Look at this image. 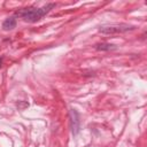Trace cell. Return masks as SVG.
<instances>
[{"label": "cell", "mask_w": 147, "mask_h": 147, "mask_svg": "<svg viewBox=\"0 0 147 147\" xmlns=\"http://www.w3.org/2000/svg\"><path fill=\"white\" fill-rule=\"evenodd\" d=\"M69 126L74 137L80 132V116L79 113L74 108L69 110Z\"/></svg>", "instance_id": "cell-3"}, {"label": "cell", "mask_w": 147, "mask_h": 147, "mask_svg": "<svg viewBox=\"0 0 147 147\" xmlns=\"http://www.w3.org/2000/svg\"><path fill=\"white\" fill-rule=\"evenodd\" d=\"M94 48L100 52H110V51L117 49V46L114 44H110V42H100V44H95Z\"/></svg>", "instance_id": "cell-5"}, {"label": "cell", "mask_w": 147, "mask_h": 147, "mask_svg": "<svg viewBox=\"0 0 147 147\" xmlns=\"http://www.w3.org/2000/svg\"><path fill=\"white\" fill-rule=\"evenodd\" d=\"M2 63H3V57H0V68L2 67Z\"/></svg>", "instance_id": "cell-6"}, {"label": "cell", "mask_w": 147, "mask_h": 147, "mask_svg": "<svg viewBox=\"0 0 147 147\" xmlns=\"http://www.w3.org/2000/svg\"><path fill=\"white\" fill-rule=\"evenodd\" d=\"M16 25H17V20H16V17L13 15V16L7 17V18L2 22V25H1V26H2V29H3L5 31H10V30L15 29Z\"/></svg>", "instance_id": "cell-4"}, {"label": "cell", "mask_w": 147, "mask_h": 147, "mask_svg": "<svg viewBox=\"0 0 147 147\" xmlns=\"http://www.w3.org/2000/svg\"><path fill=\"white\" fill-rule=\"evenodd\" d=\"M136 25H131L127 23H110V24H103L98 30L100 33L103 34H118V33H125L136 30Z\"/></svg>", "instance_id": "cell-2"}, {"label": "cell", "mask_w": 147, "mask_h": 147, "mask_svg": "<svg viewBox=\"0 0 147 147\" xmlns=\"http://www.w3.org/2000/svg\"><path fill=\"white\" fill-rule=\"evenodd\" d=\"M56 3L54 2H48L41 7H28V8H22L15 11L14 16L15 17H21L23 18L24 22L28 23H36L40 21L44 16H46L53 8H55Z\"/></svg>", "instance_id": "cell-1"}]
</instances>
